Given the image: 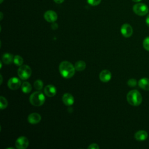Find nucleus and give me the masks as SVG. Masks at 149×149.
Returning <instances> with one entry per match:
<instances>
[{"label":"nucleus","instance_id":"6e6552de","mask_svg":"<svg viewBox=\"0 0 149 149\" xmlns=\"http://www.w3.org/2000/svg\"><path fill=\"white\" fill-rule=\"evenodd\" d=\"M120 32L123 36L128 38L130 37L133 34V29L132 26L127 23L123 24L120 28Z\"/></svg>","mask_w":149,"mask_h":149},{"label":"nucleus","instance_id":"9d476101","mask_svg":"<svg viewBox=\"0 0 149 149\" xmlns=\"http://www.w3.org/2000/svg\"><path fill=\"white\" fill-rule=\"evenodd\" d=\"M100 77V79L101 81L106 83L109 81L112 77V74L111 73L110 71H109L108 70L105 69L102 70L99 75Z\"/></svg>","mask_w":149,"mask_h":149},{"label":"nucleus","instance_id":"f8f14e48","mask_svg":"<svg viewBox=\"0 0 149 149\" xmlns=\"http://www.w3.org/2000/svg\"><path fill=\"white\" fill-rule=\"evenodd\" d=\"M45 94L49 97H54L56 93V87L52 85V84H48L47 86L45 87L44 90Z\"/></svg>","mask_w":149,"mask_h":149},{"label":"nucleus","instance_id":"6ab92c4d","mask_svg":"<svg viewBox=\"0 0 149 149\" xmlns=\"http://www.w3.org/2000/svg\"><path fill=\"white\" fill-rule=\"evenodd\" d=\"M13 62L14 63L18 66H20L22 65L23 63V59L22 58V56L20 55H16L14 56V59H13Z\"/></svg>","mask_w":149,"mask_h":149},{"label":"nucleus","instance_id":"bb28decb","mask_svg":"<svg viewBox=\"0 0 149 149\" xmlns=\"http://www.w3.org/2000/svg\"><path fill=\"white\" fill-rule=\"evenodd\" d=\"M56 3H62L64 0H54Z\"/></svg>","mask_w":149,"mask_h":149},{"label":"nucleus","instance_id":"0eeeda50","mask_svg":"<svg viewBox=\"0 0 149 149\" xmlns=\"http://www.w3.org/2000/svg\"><path fill=\"white\" fill-rule=\"evenodd\" d=\"M21 85L20 80L16 77L10 78L8 81V87L12 90H15L18 89Z\"/></svg>","mask_w":149,"mask_h":149},{"label":"nucleus","instance_id":"aec40b11","mask_svg":"<svg viewBox=\"0 0 149 149\" xmlns=\"http://www.w3.org/2000/svg\"><path fill=\"white\" fill-rule=\"evenodd\" d=\"M0 104H1V107L0 108L1 109H3L5 108H6L8 105V101L6 100V99L3 97V96H1L0 97Z\"/></svg>","mask_w":149,"mask_h":149},{"label":"nucleus","instance_id":"ddd939ff","mask_svg":"<svg viewBox=\"0 0 149 149\" xmlns=\"http://www.w3.org/2000/svg\"><path fill=\"white\" fill-rule=\"evenodd\" d=\"M62 101L67 106H70L73 104L74 100L73 96L70 93H65L62 96Z\"/></svg>","mask_w":149,"mask_h":149},{"label":"nucleus","instance_id":"1a4fd4ad","mask_svg":"<svg viewBox=\"0 0 149 149\" xmlns=\"http://www.w3.org/2000/svg\"><path fill=\"white\" fill-rule=\"evenodd\" d=\"M44 19L48 22H54L56 20L58 16L55 12L54 10H48L44 13Z\"/></svg>","mask_w":149,"mask_h":149},{"label":"nucleus","instance_id":"412c9836","mask_svg":"<svg viewBox=\"0 0 149 149\" xmlns=\"http://www.w3.org/2000/svg\"><path fill=\"white\" fill-rule=\"evenodd\" d=\"M34 87L36 89L38 90H40L42 88L43 82L41 80H37L34 83Z\"/></svg>","mask_w":149,"mask_h":149},{"label":"nucleus","instance_id":"dca6fc26","mask_svg":"<svg viewBox=\"0 0 149 149\" xmlns=\"http://www.w3.org/2000/svg\"><path fill=\"white\" fill-rule=\"evenodd\" d=\"M13 59H14L13 55L9 53H5L3 54L2 56V60L3 62L7 65L12 63L13 62Z\"/></svg>","mask_w":149,"mask_h":149},{"label":"nucleus","instance_id":"20e7f679","mask_svg":"<svg viewBox=\"0 0 149 149\" xmlns=\"http://www.w3.org/2000/svg\"><path fill=\"white\" fill-rule=\"evenodd\" d=\"M31 72L32 71L30 67L26 65L20 66L17 70L19 77L23 80L28 79L30 77Z\"/></svg>","mask_w":149,"mask_h":149},{"label":"nucleus","instance_id":"2eb2a0df","mask_svg":"<svg viewBox=\"0 0 149 149\" xmlns=\"http://www.w3.org/2000/svg\"><path fill=\"white\" fill-rule=\"evenodd\" d=\"M148 133L145 130H139L134 134V138L138 141H144L147 139Z\"/></svg>","mask_w":149,"mask_h":149},{"label":"nucleus","instance_id":"423d86ee","mask_svg":"<svg viewBox=\"0 0 149 149\" xmlns=\"http://www.w3.org/2000/svg\"><path fill=\"white\" fill-rule=\"evenodd\" d=\"M28 139L24 136H20L17 139L15 142L16 147L17 149H26L29 146Z\"/></svg>","mask_w":149,"mask_h":149},{"label":"nucleus","instance_id":"c85d7f7f","mask_svg":"<svg viewBox=\"0 0 149 149\" xmlns=\"http://www.w3.org/2000/svg\"><path fill=\"white\" fill-rule=\"evenodd\" d=\"M3 2V0H1V3H2Z\"/></svg>","mask_w":149,"mask_h":149},{"label":"nucleus","instance_id":"393cba45","mask_svg":"<svg viewBox=\"0 0 149 149\" xmlns=\"http://www.w3.org/2000/svg\"><path fill=\"white\" fill-rule=\"evenodd\" d=\"M88 148H89V149H99L100 147L96 143H92L88 147Z\"/></svg>","mask_w":149,"mask_h":149},{"label":"nucleus","instance_id":"5701e85b","mask_svg":"<svg viewBox=\"0 0 149 149\" xmlns=\"http://www.w3.org/2000/svg\"><path fill=\"white\" fill-rule=\"evenodd\" d=\"M137 84V81L134 79H130L127 81V85L130 87H134Z\"/></svg>","mask_w":149,"mask_h":149},{"label":"nucleus","instance_id":"a878e982","mask_svg":"<svg viewBox=\"0 0 149 149\" xmlns=\"http://www.w3.org/2000/svg\"><path fill=\"white\" fill-rule=\"evenodd\" d=\"M146 24L149 26V14L146 17Z\"/></svg>","mask_w":149,"mask_h":149},{"label":"nucleus","instance_id":"4468645a","mask_svg":"<svg viewBox=\"0 0 149 149\" xmlns=\"http://www.w3.org/2000/svg\"><path fill=\"white\" fill-rule=\"evenodd\" d=\"M139 86L144 90H149V79L146 77H143L140 79L138 81Z\"/></svg>","mask_w":149,"mask_h":149},{"label":"nucleus","instance_id":"39448f33","mask_svg":"<svg viewBox=\"0 0 149 149\" xmlns=\"http://www.w3.org/2000/svg\"><path fill=\"white\" fill-rule=\"evenodd\" d=\"M133 12L139 16H144L149 11L148 6L143 3H137L133 7Z\"/></svg>","mask_w":149,"mask_h":149},{"label":"nucleus","instance_id":"cd10ccee","mask_svg":"<svg viewBox=\"0 0 149 149\" xmlns=\"http://www.w3.org/2000/svg\"><path fill=\"white\" fill-rule=\"evenodd\" d=\"M132 1H134V2H139L141 1V0H132Z\"/></svg>","mask_w":149,"mask_h":149},{"label":"nucleus","instance_id":"7ed1b4c3","mask_svg":"<svg viewBox=\"0 0 149 149\" xmlns=\"http://www.w3.org/2000/svg\"><path fill=\"white\" fill-rule=\"evenodd\" d=\"M31 104L35 107H40L42 105L45 100L44 94L41 91H36L31 94L29 98Z\"/></svg>","mask_w":149,"mask_h":149},{"label":"nucleus","instance_id":"4be33fe9","mask_svg":"<svg viewBox=\"0 0 149 149\" xmlns=\"http://www.w3.org/2000/svg\"><path fill=\"white\" fill-rule=\"evenodd\" d=\"M143 45L146 50L149 51V36L145 38L143 42Z\"/></svg>","mask_w":149,"mask_h":149},{"label":"nucleus","instance_id":"f257e3e1","mask_svg":"<svg viewBox=\"0 0 149 149\" xmlns=\"http://www.w3.org/2000/svg\"><path fill=\"white\" fill-rule=\"evenodd\" d=\"M74 66L66 61H62L59 66V70L61 76L65 79H69L73 76L75 73Z\"/></svg>","mask_w":149,"mask_h":149},{"label":"nucleus","instance_id":"f03ea898","mask_svg":"<svg viewBox=\"0 0 149 149\" xmlns=\"http://www.w3.org/2000/svg\"><path fill=\"white\" fill-rule=\"evenodd\" d=\"M128 103L133 106H138L142 102V96L140 92L136 90H133L128 92L126 96Z\"/></svg>","mask_w":149,"mask_h":149},{"label":"nucleus","instance_id":"b1692460","mask_svg":"<svg viewBox=\"0 0 149 149\" xmlns=\"http://www.w3.org/2000/svg\"><path fill=\"white\" fill-rule=\"evenodd\" d=\"M101 0H87L88 3L92 6H96L100 3Z\"/></svg>","mask_w":149,"mask_h":149},{"label":"nucleus","instance_id":"a211bd4d","mask_svg":"<svg viewBox=\"0 0 149 149\" xmlns=\"http://www.w3.org/2000/svg\"><path fill=\"white\" fill-rule=\"evenodd\" d=\"M86 66L85 62L83 61H78L74 65L75 69L77 71H83L85 69Z\"/></svg>","mask_w":149,"mask_h":149},{"label":"nucleus","instance_id":"9b49d317","mask_svg":"<svg viewBox=\"0 0 149 149\" xmlns=\"http://www.w3.org/2000/svg\"><path fill=\"white\" fill-rule=\"evenodd\" d=\"M41 119V115L36 112L30 113L27 118L28 122L31 124H37L40 122Z\"/></svg>","mask_w":149,"mask_h":149},{"label":"nucleus","instance_id":"f3484780","mask_svg":"<svg viewBox=\"0 0 149 149\" xmlns=\"http://www.w3.org/2000/svg\"><path fill=\"white\" fill-rule=\"evenodd\" d=\"M32 87L31 85L30 84L29 82L25 81L22 84V90L25 94H28L31 91Z\"/></svg>","mask_w":149,"mask_h":149}]
</instances>
